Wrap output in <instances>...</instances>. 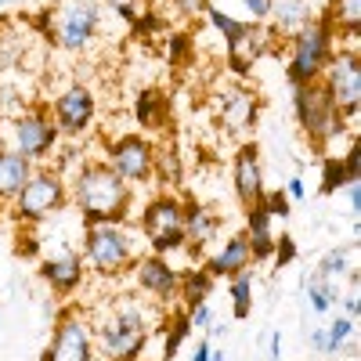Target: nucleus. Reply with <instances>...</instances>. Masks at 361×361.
<instances>
[{"label": "nucleus", "mask_w": 361, "mask_h": 361, "mask_svg": "<svg viewBox=\"0 0 361 361\" xmlns=\"http://www.w3.org/2000/svg\"><path fill=\"white\" fill-rule=\"evenodd\" d=\"M87 318L94 329L98 361H137L156 322L163 318V307L148 296L119 293L102 300L94 311H87Z\"/></svg>", "instance_id": "nucleus-1"}, {"label": "nucleus", "mask_w": 361, "mask_h": 361, "mask_svg": "<svg viewBox=\"0 0 361 361\" xmlns=\"http://www.w3.org/2000/svg\"><path fill=\"white\" fill-rule=\"evenodd\" d=\"M69 202L80 209L83 224H127L134 188L105 159H87L73 170Z\"/></svg>", "instance_id": "nucleus-2"}, {"label": "nucleus", "mask_w": 361, "mask_h": 361, "mask_svg": "<svg viewBox=\"0 0 361 361\" xmlns=\"http://www.w3.org/2000/svg\"><path fill=\"white\" fill-rule=\"evenodd\" d=\"M8 206H11L15 224H22V228L44 224V221H51L54 214H62V209L69 206V180L54 166H33L29 180L18 188V195Z\"/></svg>", "instance_id": "nucleus-3"}, {"label": "nucleus", "mask_w": 361, "mask_h": 361, "mask_svg": "<svg viewBox=\"0 0 361 361\" xmlns=\"http://www.w3.org/2000/svg\"><path fill=\"white\" fill-rule=\"evenodd\" d=\"M134 260H137V250L127 224H83V264L98 279L127 275Z\"/></svg>", "instance_id": "nucleus-4"}, {"label": "nucleus", "mask_w": 361, "mask_h": 361, "mask_svg": "<svg viewBox=\"0 0 361 361\" xmlns=\"http://www.w3.org/2000/svg\"><path fill=\"white\" fill-rule=\"evenodd\" d=\"M293 109H296V123L304 130V137L314 148H329L350 123L336 112V105L329 102L325 87L322 83H304V87H293Z\"/></svg>", "instance_id": "nucleus-5"}, {"label": "nucleus", "mask_w": 361, "mask_h": 361, "mask_svg": "<svg viewBox=\"0 0 361 361\" xmlns=\"http://www.w3.org/2000/svg\"><path fill=\"white\" fill-rule=\"evenodd\" d=\"M336 51V37H333V29H329L322 22V15L304 25L296 37H289V83L293 87H304V83H318L325 66H329V58H333Z\"/></svg>", "instance_id": "nucleus-6"}, {"label": "nucleus", "mask_w": 361, "mask_h": 361, "mask_svg": "<svg viewBox=\"0 0 361 361\" xmlns=\"http://www.w3.org/2000/svg\"><path fill=\"white\" fill-rule=\"evenodd\" d=\"M102 29V4L98 0H62L47 11V37L62 51H87Z\"/></svg>", "instance_id": "nucleus-7"}, {"label": "nucleus", "mask_w": 361, "mask_h": 361, "mask_svg": "<svg viewBox=\"0 0 361 361\" xmlns=\"http://www.w3.org/2000/svg\"><path fill=\"white\" fill-rule=\"evenodd\" d=\"M141 235L159 257L185 250V199L173 192H159L156 199H148L141 214Z\"/></svg>", "instance_id": "nucleus-8"}, {"label": "nucleus", "mask_w": 361, "mask_h": 361, "mask_svg": "<svg viewBox=\"0 0 361 361\" xmlns=\"http://www.w3.org/2000/svg\"><path fill=\"white\" fill-rule=\"evenodd\" d=\"M58 127L47 112V105H33L22 109L18 116L8 119V148H15L18 156H25L29 163H44L54 148H58Z\"/></svg>", "instance_id": "nucleus-9"}, {"label": "nucleus", "mask_w": 361, "mask_h": 361, "mask_svg": "<svg viewBox=\"0 0 361 361\" xmlns=\"http://www.w3.org/2000/svg\"><path fill=\"white\" fill-rule=\"evenodd\" d=\"M318 83L325 87V94L336 105V112L347 123H354V116L361 109V54H357V47H336Z\"/></svg>", "instance_id": "nucleus-10"}, {"label": "nucleus", "mask_w": 361, "mask_h": 361, "mask_svg": "<svg viewBox=\"0 0 361 361\" xmlns=\"http://www.w3.org/2000/svg\"><path fill=\"white\" fill-rule=\"evenodd\" d=\"M44 361H98L94 350V329H90L87 311L69 307L54 325V336L44 350Z\"/></svg>", "instance_id": "nucleus-11"}, {"label": "nucleus", "mask_w": 361, "mask_h": 361, "mask_svg": "<svg viewBox=\"0 0 361 361\" xmlns=\"http://www.w3.org/2000/svg\"><path fill=\"white\" fill-rule=\"evenodd\" d=\"M105 163L123 177L130 188L148 185L152 173H156V145L148 137H141V134H127V137H119V141L109 145Z\"/></svg>", "instance_id": "nucleus-12"}, {"label": "nucleus", "mask_w": 361, "mask_h": 361, "mask_svg": "<svg viewBox=\"0 0 361 361\" xmlns=\"http://www.w3.org/2000/svg\"><path fill=\"white\" fill-rule=\"evenodd\" d=\"M51 119H54V127L58 134H66V137H80L87 134V127L94 123V94H90L87 87H66L62 94H58L51 105H47Z\"/></svg>", "instance_id": "nucleus-13"}, {"label": "nucleus", "mask_w": 361, "mask_h": 361, "mask_svg": "<svg viewBox=\"0 0 361 361\" xmlns=\"http://www.w3.org/2000/svg\"><path fill=\"white\" fill-rule=\"evenodd\" d=\"M130 271H134V286H137L148 300H156L159 307H166L170 300L177 296V282H180V275H177V267H173L166 257H159V253L137 257Z\"/></svg>", "instance_id": "nucleus-14"}, {"label": "nucleus", "mask_w": 361, "mask_h": 361, "mask_svg": "<svg viewBox=\"0 0 361 361\" xmlns=\"http://www.w3.org/2000/svg\"><path fill=\"white\" fill-rule=\"evenodd\" d=\"M267 44H271V33L257 22H243L238 33H231L224 40V51H228V66L235 73H250L260 58L267 54Z\"/></svg>", "instance_id": "nucleus-15"}, {"label": "nucleus", "mask_w": 361, "mask_h": 361, "mask_svg": "<svg viewBox=\"0 0 361 361\" xmlns=\"http://www.w3.org/2000/svg\"><path fill=\"white\" fill-rule=\"evenodd\" d=\"M257 116H260V98L253 94V90L246 87H231L224 90V98L217 105V119H221V127L228 134H250L257 127Z\"/></svg>", "instance_id": "nucleus-16"}, {"label": "nucleus", "mask_w": 361, "mask_h": 361, "mask_svg": "<svg viewBox=\"0 0 361 361\" xmlns=\"http://www.w3.org/2000/svg\"><path fill=\"white\" fill-rule=\"evenodd\" d=\"M231 185H235V195L246 209L253 202H260L264 195V170H260V148L257 145H238L235 152V163H231Z\"/></svg>", "instance_id": "nucleus-17"}, {"label": "nucleus", "mask_w": 361, "mask_h": 361, "mask_svg": "<svg viewBox=\"0 0 361 361\" xmlns=\"http://www.w3.org/2000/svg\"><path fill=\"white\" fill-rule=\"evenodd\" d=\"M40 279H44L58 296H73V293L83 286V279H87V264H83V257L73 253V250L51 253V257L40 260Z\"/></svg>", "instance_id": "nucleus-18"}, {"label": "nucleus", "mask_w": 361, "mask_h": 361, "mask_svg": "<svg viewBox=\"0 0 361 361\" xmlns=\"http://www.w3.org/2000/svg\"><path fill=\"white\" fill-rule=\"evenodd\" d=\"M221 231V214H214L209 206L199 202H185V250L188 253H202Z\"/></svg>", "instance_id": "nucleus-19"}, {"label": "nucleus", "mask_w": 361, "mask_h": 361, "mask_svg": "<svg viewBox=\"0 0 361 361\" xmlns=\"http://www.w3.org/2000/svg\"><path fill=\"white\" fill-rule=\"evenodd\" d=\"M257 260H253V253H250V243H246V235L238 231V235H228L224 238V246L206 260V271L214 279H231V275H238V271H250Z\"/></svg>", "instance_id": "nucleus-20"}, {"label": "nucleus", "mask_w": 361, "mask_h": 361, "mask_svg": "<svg viewBox=\"0 0 361 361\" xmlns=\"http://www.w3.org/2000/svg\"><path fill=\"white\" fill-rule=\"evenodd\" d=\"M267 18H271V29L289 40V37H296L304 25H311V22L318 18V11H314L311 0H271Z\"/></svg>", "instance_id": "nucleus-21"}, {"label": "nucleus", "mask_w": 361, "mask_h": 361, "mask_svg": "<svg viewBox=\"0 0 361 361\" xmlns=\"http://www.w3.org/2000/svg\"><path fill=\"white\" fill-rule=\"evenodd\" d=\"M322 22L333 29V37H340L350 47H357V37H361V0H329V8L322 11Z\"/></svg>", "instance_id": "nucleus-22"}, {"label": "nucleus", "mask_w": 361, "mask_h": 361, "mask_svg": "<svg viewBox=\"0 0 361 361\" xmlns=\"http://www.w3.org/2000/svg\"><path fill=\"white\" fill-rule=\"evenodd\" d=\"M246 243H250V253H253V260H267L271 253H275V221L267 217V209L260 206V202H253L250 209H246Z\"/></svg>", "instance_id": "nucleus-23"}, {"label": "nucleus", "mask_w": 361, "mask_h": 361, "mask_svg": "<svg viewBox=\"0 0 361 361\" xmlns=\"http://www.w3.org/2000/svg\"><path fill=\"white\" fill-rule=\"evenodd\" d=\"M29 173H33V163L25 156H18L15 148L0 145V206L18 195V188L29 180Z\"/></svg>", "instance_id": "nucleus-24"}, {"label": "nucleus", "mask_w": 361, "mask_h": 361, "mask_svg": "<svg viewBox=\"0 0 361 361\" xmlns=\"http://www.w3.org/2000/svg\"><path fill=\"white\" fill-rule=\"evenodd\" d=\"M350 250H354V243H350ZM350 250H347V246L329 250V253L322 257L318 271H314V275H318L329 289H333L336 296H343V282L350 286V279H357V271H354V264H350Z\"/></svg>", "instance_id": "nucleus-25"}, {"label": "nucleus", "mask_w": 361, "mask_h": 361, "mask_svg": "<svg viewBox=\"0 0 361 361\" xmlns=\"http://www.w3.org/2000/svg\"><path fill=\"white\" fill-rule=\"evenodd\" d=\"M214 282H217V279L209 275L206 267H192V271H185V275H180V282H177V296L185 300V311L206 304L209 293H214Z\"/></svg>", "instance_id": "nucleus-26"}, {"label": "nucleus", "mask_w": 361, "mask_h": 361, "mask_svg": "<svg viewBox=\"0 0 361 361\" xmlns=\"http://www.w3.org/2000/svg\"><path fill=\"white\" fill-rule=\"evenodd\" d=\"M228 293H231V311L235 318H250L253 311V271H238L228 279Z\"/></svg>", "instance_id": "nucleus-27"}, {"label": "nucleus", "mask_w": 361, "mask_h": 361, "mask_svg": "<svg viewBox=\"0 0 361 361\" xmlns=\"http://www.w3.org/2000/svg\"><path fill=\"white\" fill-rule=\"evenodd\" d=\"M354 329H357V322L347 318V314H340V318L329 322V325H325V357H340L343 347L354 340Z\"/></svg>", "instance_id": "nucleus-28"}, {"label": "nucleus", "mask_w": 361, "mask_h": 361, "mask_svg": "<svg viewBox=\"0 0 361 361\" xmlns=\"http://www.w3.org/2000/svg\"><path fill=\"white\" fill-rule=\"evenodd\" d=\"M137 123L141 127H163L166 123V102L159 90H145L137 98Z\"/></svg>", "instance_id": "nucleus-29"}, {"label": "nucleus", "mask_w": 361, "mask_h": 361, "mask_svg": "<svg viewBox=\"0 0 361 361\" xmlns=\"http://www.w3.org/2000/svg\"><path fill=\"white\" fill-rule=\"evenodd\" d=\"M152 177H159V185H163V188L180 185V152H177L173 145L156 148V173H152Z\"/></svg>", "instance_id": "nucleus-30"}, {"label": "nucleus", "mask_w": 361, "mask_h": 361, "mask_svg": "<svg viewBox=\"0 0 361 361\" xmlns=\"http://www.w3.org/2000/svg\"><path fill=\"white\" fill-rule=\"evenodd\" d=\"M188 336H192L188 311H180V314H173V322L166 325V340H163V361H170V357L180 350V343H185Z\"/></svg>", "instance_id": "nucleus-31"}, {"label": "nucleus", "mask_w": 361, "mask_h": 361, "mask_svg": "<svg viewBox=\"0 0 361 361\" xmlns=\"http://www.w3.org/2000/svg\"><path fill=\"white\" fill-rule=\"evenodd\" d=\"M307 300H311V311H318V314H325V311H333L336 304H340V296L329 289L318 275H311V282H307Z\"/></svg>", "instance_id": "nucleus-32"}, {"label": "nucleus", "mask_w": 361, "mask_h": 361, "mask_svg": "<svg viewBox=\"0 0 361 361\" xmlns=\"http://www.w3.org/2000/svg\"><path fill=\"white\" fill-rule=\"evenodd\" d=\"M289 202H293V199H289L282 188H275V192H264V195H260V206L267 209V217H271V221H286V217L293 214Z\"/></svg>", "instance_id": "nucleus-33"}, {"label": "nucleus", "mask_w": 361, "mask_h": 361, "mask_svg": "<svg viewBox=\"0 0 361 361\" xmlns=\"http://www.w3.org/2000/svg\"><path fill=\"white\" fill-rule=\"evenodd\" d=\"M170 8L177 18H185V22H199L206 11H209V0H170Z\"/></svg>", "instance_id": "nucleus-34"}, {"label": "nucleus", "mask_w": 361, "mask_h": 361, "mask_svg": "<svg viewBox=\"0 0 361 361\" xmlns=\"http://www.w3.org/2000/svg\"><path fill=\"white\" fill-rule=\"evenodd\" d=\"M206 18H209V25H214L217 29V33L228 40L231 33H238V25H243V22H238V18H231L228 11H221V8H214V4H209V11H206Z\"/></svg>", "instance_id": "nucleus-35"}, {"label": "nucleus", "mask_w": 361, "mask_h": 361, "mask_svg": "<svg viewBox=\"0 0 361 361\" xmlns=\"http://www.w3.org/2000/svg\"><path fill=\"white\" fill-rule=\"evenodd\" d=\"M347 185V173H343V163H340V156H333L325 163V180H322V192H336V188H343Z\"/></svg>", "instance_id": "nucleus-36"}, {"label": "nucleus", "mask_w": 361, "mask_h": 361, "mask_svg": "<svg viewBox=\"0 0 361 361\" xmlns=\"http://www.w3.org/2000/svg\"><path fill=\"white\" fill-rule=\"evenodd\" d=\"M275 264L279 267H286V264H293L296 260V243H293V235H282V238H275Z\"/></svg>", "instance_id": "nucleus-37"}, {"label": "nucleus", "mask_w": 361, "mask_h": 361, "mask_svg": "<svg viewBox=\"0 0 361 361\" xmlns=\"http://www.w3.org/2000/svg\"><path fill=\"white\" fill-rule=\"evenodd\" d=\"M243 11H246V22H267V11H271V0H243Z\"/></svg>", "instance_id": "nucleus-38"}, {"label": "nucleus", "mask_w": 361, "mask_h": 361, "mask_svg": "<svg viewBox=\"0 0 361 361\" xmlns=\"http://www.w3.org/2000/svg\"><path fill=\"white\" fill-rule=\"evenodd\" d=\"M98 4H109L116 15H123V18H130L134 25H137V15H141V8H137V0H98Z\"/></svg>", "instance_id": "nucleus-39"}, {"label": "nucleus", "mask_w": 361, "mask_h": 361, "mask_svg": "<svg viewBox=\"0 0 361 361\" xmlns=\"http://www.w3.org/2000/svg\"><path fill=\"white\" fill-rule=\"evenodd\" d=\"M209 322H214V311H209V300L188 311V325H192V329H206Z\"/></svg>", "instance_id": "nucleus-40"}, {"label": "nucleus", "mask_w": 361, "mask_h": 361, "mask_svg": "<svg viewBox=\"0 0 361 361\" xmlns=\"http://www.w3.org/2000/svg\"><path fill=\"white\" fill-rule=\"evenodd\" d=\"M347 206H350V217L357 221V214H361V180H347Z\"/></svg>", "instance_id": "nucleus-41"}, {"label": "nucleus", "mask_w": 361, "mask_h": 361, "mask_svg": "<svg viewBox=\"0 0 361 361\" xmlns=\"http://www.w3.org/2000/svg\"><path fill=\"white\" fill-rule=\"evenodd\" d=\"M267 361H282V333L267 336Z\"/></svg>", "instance_id": "nucleus-42"}, {"label": "nucleus", "mask_w": 361, "mask_h": 361, "mask_svg": "<svg viewBox=\"0 0 361 361\" xmlns=\"http://www.w3.org/2000/svg\"><path fill=\"white\" fill-rule=\"evenodd\" d=\"M286 195H289V199H304V195H307V185H304V177H289V185H286Z\"/></svg>", "instance_id": "nucleus-43"}, {"label": "nucleus", "mask_w": 361, "mask_h": 361, "mask_svg": "<svg viewBox=\"0 0 361 361\" xmlns=\"http://www.w3.org/2000/svg\"><path fill=\"white\" fill-rule=\"evenodd\" d=\"M311 350L325 357V325H318V329H311Z\"/></svg>", "instance_id": "nucleus-44"}, {"label": "nucleus", "mask_w": 361, "mask_h": 361, "mask_svg": "<svg viewBox=\"0 0 361 361\" xmlns=\"http://www.w3.org/2000/svg\"><path fill=\"white\" fill-rule=\"evenodd\" d=\"M206 336H209V340H224V336H228V325H224V322H209V325H206Z\"/></svg>", "instance_id": "nucleus-45"}, {"label": "nucleus", "mask_w": 361, "mask_h": 361, "mask_svg": "<svg viewBox=\"0 0 361 361\" xmlns=\"http://www.w3.org/2000/svg\"><path fill=\"white\" fill-rule=\"evenodd\" d=\"M209 340H195V350H192V361H209Z\"/></svg>", "instance_id": "nucleus-46"}, {"label": "nucleus", "mask_w": 361, "mask_h": 361, "mask_svg": "<svg viewBox=\"0 0 361 361\" xmlns=\"http://www.w3.org/2000/svg\"><path fill=\"white\" fill-rule=\"evenodd\" d=\"M209 361H228V357H224V347H221V350H209Z\"/></svg>", "instance_id": "nucleus-47"}, {"label": "nucleus", "mask_w": 361, "mask_h": 361, "mask_svg": "<svg viewBox=\"0 0 361 361\" xmlns=\"http://www.w3.org/2000/svg\"><path fill=\"white\" fill-rule=\"evenodd\" d=\"M4 4H22V0H0V8H4Z\"/></svg>", "instance_id": "nucleus-48"}, {"label": "nucleus", "mask_w": 361, "mask_h": 361, "mask_svg": "<svg viewBox=\"0 0 361 361\" xmlns=\"http://www.w3.org/2000/svg\"><path fill=\"white\" fill-rule=\"evenodd\" d=\"M0 318H4V314H0Z\"/></svg>", "instance_id": "nucleus-49"}, {"label": "nucleus", "mask_w": 361, "mask_h": 361, "mask_svg": "<svg viewBox=\"0 0 361 361\" xmlns=\"http://www.w3.org/2000/svg\"><path fill=\"white\" fill-rule=\"evenodd\" d=\"M318 361H322V357H318Z\"/></svg>", "instance_id": "nucleus-50"}]
</instances>
